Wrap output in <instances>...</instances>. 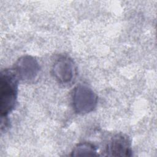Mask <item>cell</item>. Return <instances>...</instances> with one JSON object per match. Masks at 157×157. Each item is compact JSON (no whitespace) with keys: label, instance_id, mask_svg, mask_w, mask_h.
<instances>
[{"label":"cell","instance_id":"1","mask_svg":"<svg viewBox=\"0 0 157 157\" xmlns=\"http://www.w3.org/2000/svg\"><path fill=\"white\" fill-rule=\"evenodd\" d=\"M18 78L13 70L6 69L0 77L1 118H7L17 103Z\"/></svg>","mask_w":157,"mask_h":157},{"label":"cell","instance_id":"2","mask_svg":"<svg viewBox=\"0 0 157 157\" xmlns=\"http://www.w3.org/2000/svg\"><path fill=\"white\" fill-rule=\"evenodd\" d=\"M71 101L74 111L78 114L84 115L95 109L98 104V96L88 86L79 85L72 90Z\"/></svg>","mask_w":157,"mask_h":157},{"label":"cell","instance_id":"3","mask_svg":"<svg viewBox=\"0 0 157 157\" xmlns=\"http://www.w3.org/2000/svg\"><path fill=\"white\" fill-rule=\"evenodd\" d=\"M52 74L55 80L64 85L72 83L77 74V68L72 58L67 56H60L53 63Z\"/></svg>","mask_w":157,"mask_h":157},{"label":"cell","instance_id":"4","mask_svg":"<svg viewBox=\"0 0 157 157\" xmlns=\"http://www.w3.org/2000/svg\"><path fill=\"white\" fill-rule=\"evenodd\" d=\"M12 69L19 80L28 83L34 82L40 72V66L37 61L29 55L20 57L16 61Z\"/></svg>","mask_w":157,"mask_h":157},{"label":"cell","instance_id":"5","mask_svg":"<svg viewBox=\"0 0 157 157\" xmlns=\"http://www.w3.org/2000/svg\"><path fill=\"white\" fill-rule=\"evenodd\" d=\"M106 155L109 156H131L132 151L129 137L123 133L114 135L105 147Z\"/></svg>","mask_w":157,"mask_h":157},{"label":"cell","instance_id":"6","mask_svg":"<svg viewBox=\"0 0 157 157\" xmlns=\"http://www.w3.org/2000/svg\"><path fill=\"white\" fill-rule=\"evenodd\" d=\"M97 148L92 144L82 142L77 144L72 151L71 156H96Z\"/></svg>","mask_w":157,"mask_h":157}]
</instances>
